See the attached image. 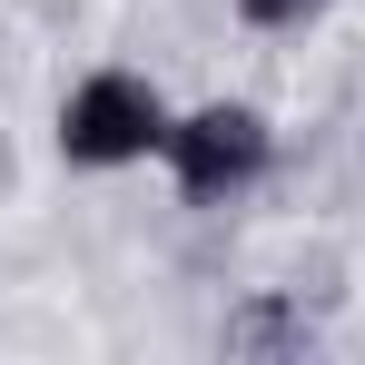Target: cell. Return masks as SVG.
Segmentation results:
<instances>
[{"instance_id": "1", "label": "cell", "mask_w": 365, "mask_h": 365, "mask_svg": "<svg viewBox=\"0 0 365 365\" xmlns=\"http://www.w3.org/2000/svg\"><path fill=\"white\" fill-rule=\"evenodd\" d=\"M60 148L79 158V168H128V158L168 148V109H158L148 79L99 69V79H79V99L60 109Z\"/></svg>"}, {"instance_id": "2", "label": "cell", "mask_w": 365, "mask_h": 365, "mask_svg": "<svg viewBox=\"0 0 365 365\" xmlns=\"http://www.w3.org/2000/svg\"><path fill=\"white\" fill-rule=\"evenodd\" d=\"M168 168H178L187 197H227L267 168V119L257 109H197V119H168Z\"/></svg>"}, {"instance_id": "3", "label": "cell", "mask_w": 365, "mask_h": 365, "mask_svg": "<svg viewBox=\"0 0 365 365\" xmlns=\"http://www.w3.org/2000/svg\"><path fill=\"white\" fill-rule=\"evenodd\" d=\"M257 30H287V20H306V10H326V0H237Z\"/></svg>"}]
</instances>
